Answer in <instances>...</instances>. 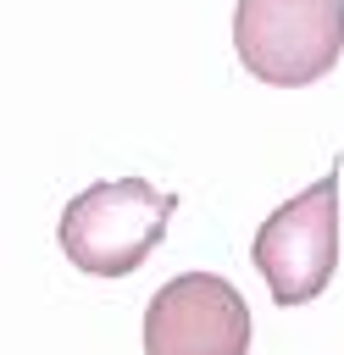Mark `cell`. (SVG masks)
Wrapping results in <instances>:
<instances>
[{"instance_id":"4","label":"cell","mask_w":344,"mask_h":355,"mask_svg":"<svg viewBox=\"0 0 344 355\" xmlns=\"http://www.w3.org/2000/svg\"><path fill=\"white\" fill-rule=\"evenodd\" d=\"M144 355H250V305L216 272H183L144 305Z\"/></svg>"},{"instance_id":"2","label":"cell","mask_w":344,"mask_h":355,"mask_svg":"<svg viewBox=\"0 0 344 355\" xmlns=\"http://www.w3.org/2000/svg\"><path fill=\"white\" fill-rule=\"evenodd\" d=\"M239 61L272 89H305L344 55V0H239Z\"/></svg>"},{"instance_id":"3","label":"cell","mask_w":344,"mask_h":355,"mask_svg":"<svg viewBox=\"0 0 344 355\" xmlns=\"http://www.w3.org/2000/svg\"><path fill=\"white\" fill-rule=\"evenodd\" d=\"M338 266V161L327 178L283 200L255 233V272L277 305H305L333 283Z\"/></svg>"},{"instance_id":"1","label":"cell","mask_w":344,"mask_h":355,"mask_svg":"<svg viewBox=\"0 0 344 355\" xmlns=\"http://www.w3.org/2000/svg\"><path fill=\"white\" fill-rule=\"evenodd\" d=\"M172 211H178V194H166L144 178H105L67 200L55 239L78 272L122 277L150 261V250L166 239Z\"/></svg>"}]
</instances>
